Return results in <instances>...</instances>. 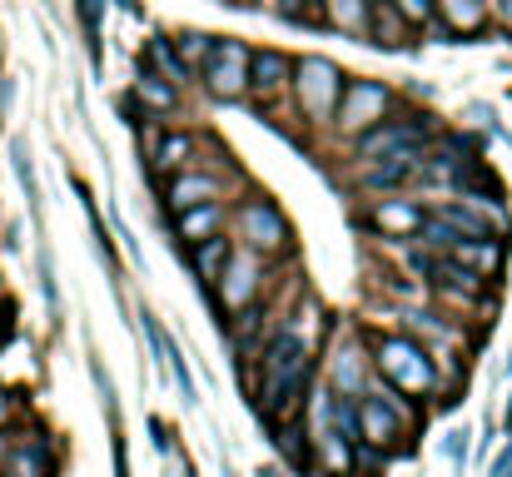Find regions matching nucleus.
Returning <instances> with one entry per match:
<instances>
[{
  "instance_id": "f257e3e1",
  "label": "nucleus",
  "mask_w": 512,
  "mask_h": 477,
  "mask_svg": "<svg viewBox=\"0 0 512 477\" xmlns=\"http://www.w3.org/2000/svg\"><path fill=\"white\" fill-rule=\"evenodd\" d=\"M309 378H314V343L294 323H279L269 343H259V403H254L259 418L269 423L294 418L304 408Z\"/></svg>"
},
{
  "instance_id": "f03ea898",
  "label": "nucleus",
  "mask_w": 512,
  "mask_h": 477,
  "mask_svg": "<svg viewBox=\"0 0 512 477\" xmlns=\"http://www.w3.org/2000/svg\"><path fill=\"white\" fill-rule=\"evenodd\" d=\"M368 368L383 388L393 393H408V398H433L443 388L438 378V358L423 338L413 333H373L368 343Z\"/></svg>"
},
{
  "instance_id": "7ed1b4c3",
  "label": "nucleus",
  "mask_w": 512,
  "mask_h": 477,
  "mask_svg": "<svg viewBox=\"0 0 512 477\" xmlns=\"http://www.w3.org/2000/svg\"><path fill=\"white\" fill-rule=\"evenodd\" d=\"M229 234L239 249H254L264 259H289L294 254V224L289 214L254 184H244L239 194H229Z\"/></svg>"
},
{
  "instance_id": "20e7f679",
  "label": "nucleus",
  "mask_w": 512,
  "mask_h": 477,
  "mask_svg": "<svg viewBox=\"0 0 512 477\" xmlns=\"http://www.w3.org/2000/svg\"><path fill=\"white\" fill-rule=\"evenodd\" d=\"M433 135H438V115L413 110V105L403 100L393 115H383L378 125H368L363 135H353V140H343V145H348V164H373V159L423 155Z\"/></svg>"
},
{
  "instance_id": "39448f33",
  "label": "nucleus",
  "mask_w": 512,
  "mask_h": 477,
  "mask_svg": "<svg viewBox=\"0 0 512 477\" xmlns=\"http://www.w3.org/2000/svg\"><path fill=\"white\" fill-rule=\"evenodd\" d=\"M343 70L339 60L329 55H294V80H289V110L294 120H304V130H329L334 125V110H339L343 95Z\"/></svg>"
},
{
  "instance_id": "423d86ee",
  "label": "nucleus",
  "mask_w": 512,
  "mask_h": 477,
  "mask_svg": "<svg viewBox=\"0 0 512 477\" xmlns=\"http://www.w3.org/2000/svg\"><path fill=\"white\" fill-rule=\"evenodd\" d=\"M249 55L254 45L239 35H214L204 65L194 70V85L214 100V105H244L249 100Z\"/></svg>"
},
{
  "instance_id": "0eeeda50",
  "label": "nucleus",
  "mask_w": 512,
  "mask_h": 477,
  "mask_svg": "<svg viewBox=\"0 0 512 477\" xmlns=\"http://www.w3.org/2000/svg\"><path fill=\"white\" fill-rule=\"evenodd\" d=\"M398 105H403V95H398L388 80L348 75V80H343V95H339V110H334L329 135H334V140H353V135H363L368 125H378L383 115H393Z\"/></svg>"
},
{
  "instance_id": "6e6552de",
  "label": "nucleus",
  "mask_w": 512,
  "mask_h": 477,
  "mask_svg": "<svg viewBox=\"0 0 512 477\" xmlns=\"http://www.w3.org/2000/svg\"><path fill=\"white\" fill-rule=\"evenodd\" d=\"M269 274H274V259H264V254H254V249H239V244H234V254H229L224 274H219V279H214V289H209V304L219 309V328H224V314H239V309H249V304H259V299H264Z\"/></svg>"
},
{
  "instance_id": "1a4fd4ad",
  "label": "nucleus",
  "mask_w": 512,
  "mask_h": 477,
  "mask_svg": "<svg viewBox=\"0 0 512 477\" xmlns=\"http://www.w3.org/2000/svg\"><path fill=\"white\" fill-rule=\"evenodd\" d=\"M155 189H160V209H165V219H170V214H179V209L209 204V199H229L224 174H214L209 164H184V169L165 174Z\"/></svg>"
},
{
  "instance_id": "9d476101",
  "label": "nucleus",
  "mask_w": 512,
  "mask_h": 477,
  "mask_svg": "<svg viewBox=\"0 0 512 477\" xmlns=\"http://www.w3.org/2000/svg\"><path fill=\"white\" fill-rule=\"evenodd\" d=\"M423 214H428V204H423V199H413V194L403 189V194L368 199V209L358 214V229L383 234V239H398V244H413V234H418Z\"/></svg>"
},
{
  "instance_id": "9b49d317",
  "label": "nucleus",
  "mask_w": 512,
  "mask_h": 477,
  "mask_svg": "<svg viewBox=\"0 0 512 477\" xmlns=\"http://www.w3.org/2000/svg\"><path fill=\"white\" fill-rule=\"evenodd\" d=\"M289 80H294V55L279 45H259L249 55V100L259 110H284L289 100Z\"/></svg>"
},
{
  "instance_id": "f8f14e48",
  "label": "nucleus",
  "mask_w": 512,
  "mask_h": 477,
  "mask_svg": "<svg viewBox=\"0 0 512 477\" xmlns=\"http://www.w3.org/2000/svg\"><path fill=\"white\" fill-rule=\"evenodd\" d=\"M428 30L443 35V40H483L493 30V15H488L483 0H433Z\"/></svg>"
},
{
  "instance_id": "ddd939ff",
  "label": "nucleus",
  "mask_w": 512,
  "mask_h": 477,
  "mask_svg": "<svg viewBox=\"0 0 512 477\" xmlns=\"http://www.w3.org/2000/svg\"><path fill=\"white\" fill-rule=\"evenodd\" d=\"M423 155H403V159H373V164H353V189L363 199H383V194H403L413 189Z\"/></svg>"
},
{
  "instance_id": "4468645a",
  "label": "nucleus",
  "mask_w": 512,
  "mask_h": 477,
  "mask_svg": "<svg viewBox=\"0 0 512 477\" xmlns=\"http://www.w3.org/2000/svg\"><path fill=\"white\" fill-rule=\"evenodd\" d=\"M184 164H199V135L184 125H155L150 130V179L160 184Z\"/></svg>"
},
{
  "instance_id": "2eb2a0df",
  "label": "nucleus",
  "mask_w": 512,
  "mask_h": 477,
  "mask_svg": "<svg viewBox=\"0 0 512 477\" xmlns=\"http://www.w3.org/2000/svg\"><path fill=\"white\" fill-rule=\"evenodd\" d=\"M219 229H229V199H209V204H194V209L170 214V234H174V249H179V254H184L189 244L219 234Z\"/></svg>"
},
{
  "instance_id": "dca6fc26",
  "label": "nucleus",
  "mask_w": 512,
  "mask_h": 477,
  "mask_svg": "<svg viewBox=\"0 0 512 477\" xmlns=\"http://www.w3.org/2000/svg\"><path fill=\"white\" fill-rule=\"evenodd\" d=\"M229 254H234V234H229V229H219V234H209V239H199V244H189V249H184V264L194 269V279H199L204 299H209L214 279L224 274Z\"/></svg>"
},
{
  "instance_id": "f3484780",
  "label": "nucleus",
  "mask_w": 512,
  "mask_h": 477,
  "mask_svg": "<svg viewBox=\"0 0 512 477\" xmlns=\"http://www.w3.org/2000/svg\"><path fill=\"white\" fill-rule=\"evenodd\" d=\"M130 95H135L155 120H174V115L184 110V90H174L170 80H165V75H155L145 60L135 65V85H130Z\"/></svg>"
},
{
  "instance_id": "a211bd4d",
  "label": "nucleus",
  "mask_w": 512,
  "mask_h": 477,
  "mask_svg": "<svg viewBox=\"0 0 512 477\" xmlns=\"http://www.w3.org/2000/svg\"><path fill=\"white\" fill-rule=\"evenodd\" d=\"M140 60H145L155 75H165L174 90H194V70L184 65V55L174 50V40L165 35V30H155V35L145 40V55H140Z\"/></svg>"
},
{
  "instance_id": "6ab92c4d",
  "label": "nucleus",
  "mask_w": 512,
  "mask_h": 477,
  "mask_svg": "<svg viewBox=\"0 0 512 477\" xmlns=\"http://www.w3.org/2000/svg\"><path fill=\"white\" fill-rule=\"evenodd\" d=\"M334 383H339V393H348V398L368 393V383H373V368H368V358L358 353L353 338L334 343Z\"/></svg>"
},
{
  "instance_id": "aec40b11",
  "label": "nucleus",
  "mask_w": 512,
  "mask_h": 477,
  "mask_svg": "<svg viewBox=\"0 0 512 477\" xmlns=\"http://www.w3.org/2000/svg\"><path fill=\"white\" fill-rule=\"evenodd\" d=\"M368 10H373V0H324L314 25H329V30H343L348 40H363L368 35Z\"/></svg>"
},
{
  "instance_id": "412c9836",
  "label": "nucleus",
  "mask_w": 512,
  "mask_h": 477,
  "mask_svg": "<svg viewBox=\"0 0 512 477\" xmlns=\"http://www.w3.org/2000/svg\"><path fill=\"white\" fill-rule=\"evenodd\" d=\"M105 10H110V0H75V15L85 30V55H90L95 75L105 70Z\"/></svg>"
},
{
  "instance_id": "4be33fe9",
  "label": "nucleus",
  "mask_w": 512,
  "mask_h": 477,
  "mask_svg": "<svg viewBox=\"0 0 512 477\" xmlns=\"http://www.w3.org/2000/svg\"><path fill=\"white\" fill-rule=\"evenodd\" d=\"M5 155H10V169H15V184H20V194H25V209H30V219L40 224V179H35V155H30V145L25 140H10L5 145Z\"/></svg>"
},
{
  "instance_id": "5701e85b",
  "label": "nucleus",
  "mask_w": 512,
  "mask_h": 477,
  "mask_svg": "<svg viewBox=\"0 0 512 477\" xmlns=\"http://www.w3.org/2000/svg\"><path fill=\"white\" fill-rule=\"evenodd\" d=\"M75 184V194H80V204H85V219H90V234H95V254L110 264V269H120V254H115V239H110V224H105V214H100V204H95V194H90V184L85 179H70Z\"/></svg>"
},
{
  "instance_id": "b1692460",
  "label": "nucleus",
  "mask_w": 512,
  "mask_h": 477,
  "mask_svg": "<svg viewBox=\"0 0 512 477\" xmlns=\"http://www.w3.org/2000/svg\"><path fill=\"white\" fill-rule=\"evenodd\" d=\"M165 368H170L174 388H179V398H184V408H199V383H194V373H189V363H184V348L165 338Z\"/></svg>"
},
{
  "instance_id": "393cba45",
  "label": "nucleus",
  "mask_w": 512,
  "mask_h": 477,
  "mask_svg": "<svg viewBox=\"0 0 512 477\" xmlns=\"http://www.w3.org/2000/svg\"><path fill=\"white\" fill-rule=\"evenodd\" d=\"M170 40H174V50L184 55V65H189V70H199V65H204V55H209V45H214V35H209V30H194V25L174 30Z\"/></svg>"
},
{
  "instance_id": "a878e982",
  "label": "nucleus",
  "mask_w": 512,
  "mask_h": 477,
  "mask_svg": "<svg viewBox=\"0 0 512 477\" xmlns=\"http://www.w3.org/2000/svg\"><path fill=\"white\" fill-rule=\"evenodd\" d=\"M35 274H40V294H45V304H50V314L60 318L65 309H60V284H55V259H50V244L40 239L35 244Z\"/></svg>"
},
{
  "instance_id": "bb28decb",
  "label": "nucleus",
  "mask_w": 512,
  "mask_h": 477,
  "mask_svg": "<svg viewBox=\"0 0 512 477\" xmlns=\"http://www.w3.org/2000/svg\"><path fill=\"white\" fill-rule=\"evenodd\" d=\"M388 5H393V10L418 30V35H423V30H428V20H433V0H388Z\"/></svg>"
},
{
  "instance_id": "cd10ccee",
  "label": "nucleus",
  "mask_w": 512,
  "mask_h": 477,
  "mask_svg": "<svg viewBox=\"0 0 512 477\" xmlns=\"http://www.w3.org/2000/svg\"><path fill=\"white\" fill-rule=\"evenodd\" d=\"M468 438H473L468 428H453V433L443 438V458H448L458 473H463V463H468V453H473V443H468Z\"/></svg>"
},
{
  "instance_id": "c85d7f7f",
  "label": "nucleus",
  "mask_w": 512,
  "mask_h": 477,
  "mask_svg": "<svg viewBox=\"0 0 512 477\" xmlns=\"http://www.w3.org/2000/svg\"><path fill=\"white\" fill-rule=\"evenodd\" d=\"M269 10H274L284 25H309V15H304V0H269Z\"/></svg>"
},
{
  "instance_id": "c756f323",
  "label": "nucleus",
  "mask_w": 512,
  "mask_h": 477,
  "mask_svg": "<svg viewBox=\"0 0 512 477\" xmlns=\"http://www.w3.org/2000/svg\"><path fill=\"white\" fill-rule=\"evenodd\" d=\"M463 110H468V115H473V120H478V125H488V130H498V110H493V105H488V100H468V105H463ZM498 135H503V130H498Z\"/></svg>"
},
{
  "instance_id": "7c9ffc66",
  "label": "nucleus",
  "mask_w": 512,
  "mask_h": 477,
  "mask_svg": "<svg viewBox=\"0 0 512 477\" xmlns=\"http://www.w3.org/2000/svg\"><path fill=\"white\" fill-rule=\"evenodd\" d=\"M115 477H130V453H125V433L115 428Z\"/></svg>"
},
{
  "instance_id": "2f4dec72",
  "label": "nucleus",
  "mask_w": 512,
  "mask_h": 477,
  "mask_svg": "<svg viewBox=\"0 0 512 477\" xmlns=\"http://www.w3.org/2000/svg\"><path fill=\"white\" fill-rule=\"evenodd\" d=\"M493 477H512V433H508V443H503V453L493 458Z\"/></svg>"
},
{
  "instance_id": "473e14b6",
  "label": "nucleus",
  "mask_w": 512,
  "mask_h": 477,
  "mask_svg": "<svg viewBox=\"0 0 512 477\" xmlns=\"http://www.w3.org/2000/svg\"><path fill=\"white\" fill-rule=\"evenodd\" d=\"M150 433H155V448H160V453H170V428H165L160 418H150Z\"/></svg>"
},
{
  "instance_id": "72a5a7b5",
  "label": "nucleus",
  "mask_w": 512,
  "mask_h": 477,
  "mask_svg": "<svg viewBox=\"0 0 512 477\" xmlns=\"http://www.w3.org/2000/svg\"><path fill=\"white\" fill-rule=\"evenodd\" d=\"M10 413H15V398H10V393H5V388H0V428H5V423H10Z\"/></svg>"
},
{
  "instance_id": "f704fd0d",
  "label": "nucleus",
  "mask_w": 512,
  "mask_h": 477,
  "mask_svg": "<svg viewBox=\"0 0 512 477\" xmlns=\"http://www.w3.org/2000/svg\"><path fill=\"white\" fill-rule=\"evenodd\" d=\"M5 338H10V304L0 299V343H5Z\"/></svg>"
},
{
  "instance_id": "c9c22d12",
  "label": "nucleus",
  "mask_w": 512,
  "mask_h": 477,
  "mask_svg": "<svg viewBox=\"0 0 512 477\" xmlns=\"http://www.w3.org/2000/svg\"><path fill=\"white\" fill-rule=\"evenodd\" d=\"M115 5H120V10H130V15H145V5H140V0H115Z\"/></svg>"
},
{
  "instance_id": "e433bc0d",
  "label": "nucleus",
  "mask_w": 512,
  "mask_h": 477,
  "mask_svg": "<svg viewBox=\"0 0 512 477\" xmlns=\"http://www.w3.org/2000/svg\"><path fill=\"white\" fill-rule=\"evenodd\" d=\"M259 477H284L279 468H259Z\"/></svg>"
},
{
  "instance_id": "4c0bfd02",
  "label": "nucleus",
  "mask_w": 512,
  "mask_h": 477,
  "mask_svg": "<svg viewBox=\"0 0 512 477\" xmlns=\"http://www.w3.org/2000/svg\"><path fill=\"white\" fill-rule=\"evenodd\" d=\"M219 5H254V0H219Z\"/></svg>"
},
{
  "instance_id": "58836bf2",
  "label": "nucleus",
  "mask_w": 512,
  "mask_h": 477,
  "mask_svg": "<svg viewBox=\"0 0 512 477\" xmlns=\"http://www.w3.org/2000/svg\"><path fill=\"white\" fill-rule=\"evenodd\" d=\"M503 433H512V403H508V423H503Z\"/></svg>"
},
{
  "instance_id": "ea45409f",
  "label": "nucleus",
  "mask_w": 512,
  "mask_h": 477,
  "mask_svg": "<svg viewBox=\"0 0 512 477\" xmlns=\"http://www.w3.org/2000/svg\"><path fill=\"white\" fill-rule=\"evenodd\" d=\"M0 463H5V438H0Z\"/></svg>"
}]
</instances>
